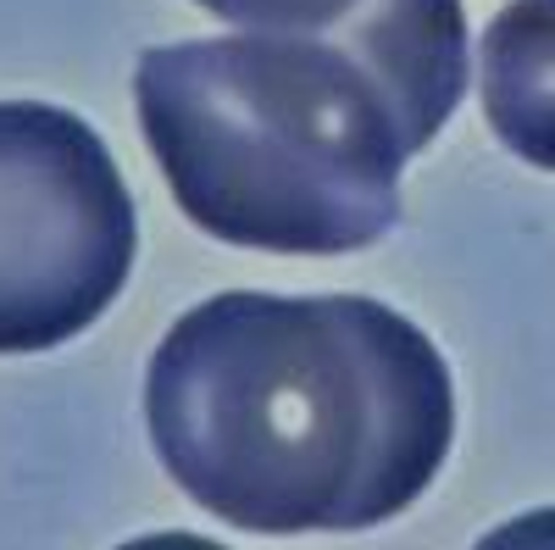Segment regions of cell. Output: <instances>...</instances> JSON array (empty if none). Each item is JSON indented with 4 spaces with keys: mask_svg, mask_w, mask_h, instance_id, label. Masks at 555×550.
<instances>
[{
    "mask_svg": "<svg viewBox=\"0 0 555 550\" xmlns=\"http://www.w3.org/2000/svg\"><path fill=\"white\" fill-rule=\"evenodd\" d=\"M334 44L356 56V67L384 89L411 156L434 145L473 84V39L461 0H361L328 28Z\"/></svg>",
    "mask_w": 555,
    "mask_h": 550,
    "instance_id": "cell-4",
    "label": "cell"
},
{
    "mask_svg": "<svg viewBox=\"0 0 555 550\" xmlns=\"http://www.w3.org/2000/svg\"><path fill=\"white\" fill-rule=\"evenodd\" d=\"M167 478L245 534H361L423 495L455 439L434 340L366 295L234 290L190 306L145 373Z\"/></svg>",
    "mask_w": 555,
    "mask_h": 550,
    "instance_id": "cell-1",
    "label": "cell"
},
{
    "mask_svg": "<svg viewBox=\"0 0 555 550\" xmlns=\"http://www.w3.org/2000/svg\"><path fill=\"white\" fill-rule=\"evenodd\" d=\"M478 95L500 145L555 172V0H512L483 28Z\"/></svg>",
    "mask_w": 555,
    "mask_h": 550,
    "instance_id": "cell-5",
    "label": "cell"
},
{
    "mask_svg": "<svg viewBox=\"0 0 555 550\" xmlns=\"http://www.w3.org/2000/svg\"><path fill=\"white\" fill-rule=\"evenodd\" d=\"M139 222L78 112L0 101V356L78 340L122 295Z\"/></svg>",
    "mask_w": 555,
    "mask_h": 550,
    "instance_id": "cell-3",
    "label": "cell"
},
{
    "mask_svg": "<svg viewBox=\"0 0 555 550\" xmlns=\"http://www.w3.org/2000/svg\"><path fill=\"white\" fill-rule=\"evenodd\" d=\"M211 17L256 28V34H328L339 28L361 0H195Z\"/></svg>",
    "mask_w": 555,
    "mask_h": 550,
    "instance_id": "cell-6",
    "label": "cell"
},
{
    "mask_svg": "<svg viewBox=\"0 0 555 550\" xmlns=\"http://www.w3.org/2000/svg\"><path fill=\"white\" fill-rule=\"evenodd\" d=\"M133 106L167 190L211 240L345 256L400 222L411 145L328 34H228L139 56Z\"/></svg>",
    "mask_w": 555,
    "mask_h": 550,
    "instance_id": "cell-2",
    "label": "cell"
}]
</instances>
